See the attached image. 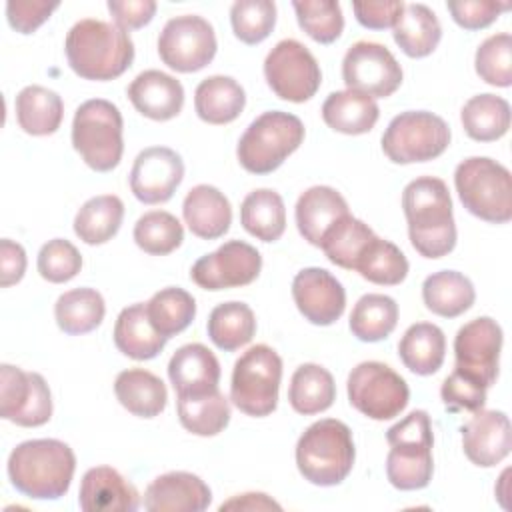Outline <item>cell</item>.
<instances>
[{
    "label": "cell",
    "instance_id": "cell-1",
    "mask_svg": "<svg viewBox=\"0 0 512 512\" xmlns=\"http://www.w3.org/2000/svg\"><path fill=\"white\" fill-rule=\"evenodd\" d=\"M402 208L414 250L424 258H442L456 246L452 198L442 178L420 176L406 184Z\"/></svg>",
    "mask_w": 512,
    "mask_h": 512
},
{
    "label": "cell",
    "instance_id": "cell-2",
    "mask_svg": "<svg viewBox=\"0 0 512 512\" xmlns=\"http://www.w3.org/2000/svg\"><path fill=\"white\" fill-rule=\"evenodd\" d=\"M70 68L84 80H114L134 60V42L118 24L84 18L76 22L64 40Z\"/></svg>",
    "mask_w": 512,
    "mask_h": 512
},
{
    "label": "cell",
    "instance_id": "cell-3",
    "mask_svg": "<svg viewBox=\"0 0 512 512\" xmlns=\"http://www.w3.org/2000/svg\"><path fill=\"white\" fill-rule=\"evenodd\" d=\"M76 456L72 448L56 438L20 442L8 456V478L12 486L34 500L62 498L74 478Z\"/></svg>",
    "mask_w": 512,
    "mask_h": 512
},
{
    "label": "cell",
    "instance_id": "cell-4",
    "mask_svg": "<svg viewBox=\"0 0 512 512\" xmlns=\"http://www.w3.org/2000/svg\"><path fill=\"white\" fill-rule=\"evenodd\" d=\"M356 458L352 430L336 418L310 424L296 444V466L316 486H336L350 474Z\"/></svg>",
    "mask_w": 512,
    "mask_h": 512
},
{
    "label": "cell",
    "instance_id": "cell-5",
    "mask_svg": "<svg viewBox=\"0 0 512 512\" xmlns=\"http://www.w3.org/2000/svg\"><path fill=\"white\" fill-rule=\"evenodd\" d=\"M390 452L386 476L398 490H420L432 480V422L426 410H412L386 432Z\"/></svg>",
    "mask_w": 512,
    "mask_h": 512
},
{
    "label": "cell",
    "instance_id": "cell-6",
    "mask_svg": "<svg viewBox=\"0 0 512 512\" xmlns=\"http://www.w3.org/2000/svg\"><path fill=\"white\" fill-rule=\"evenodd\" d=\"M454 186L464 208L490 224H506L512 218V176L506 166L472 156L454 170Z\"/></svg>",
    "mask_w": 512,
    "mask_h": 512
},
{
    "label": "cell",
    "instance_id": "cell-7",
    "mask_svg": "<svg viewBox=\"0 0 512 512\" xmlns=\"http://www.w3.org/2000/svg\"><path fill=\"white\" fill-rule=\"evenodd\" d=\"M122 114L116 104L104 98L82 102L72 120V146L86 166L96 172H110L122 160Z\"/></svg>",
    "mask_w": 512,
    "mask_h": 512
},
{
    "label": "cell",
    "instance_id": "cell-8",
    "mask_svg": "<svg viewBox=\"0 0 512 512\" xmlns=\"http://www.w3.org/2000/svg\"><path fill=\"white\" fill-rule=\"evenodd\" d=\"M304 140V124L298 116L282 110H270L250 122L238 140L236 156L244 170L252 174H270L298 150Z\"/></svg>",
    "mask_w": 512,
    "mask_h": 512
},
{
    "label": "cell",
    "instance_id": "cell-9",
    "mask_svg": "<svg viewBox=\"0 0 512 512\" xmlns=\"http://www.w3.org/2000/svg\"><path fill=\"white\" fill-rule=\"evenodd\" d=\"M280 380L282 358L268 344H256L248 348L234 364L230 400L248 416H268L278 406Z\"/></svg>",
    "mask_w": 512,
    "mask_h": 512
},
{
    "label": "cell",
    "instance_id": "cell-10",
    "mask_svg": "<svg viewBox=\"0 0 512 512\" xmlns=\"http://www.w3.org/2000/svg\"><path fill=\"white\" fill-rule=\"evenodd\" d=\"M444 118L426 110H406L390 120L382 134V150L394 164L428 162L444 154L450 144Z\"/></svg>",
    "mask_w": 512,
    "mask_h": 512
},
{
    "label": "cell",
    "instance_id": "cell-11",
    "mask_svg": "<svg viewBox=\"0 0 512 512\" xmlns=\"http://www.w3.org/2000/svg\"><path fill=\"white\" fill-rule=\"evenodd\" d=\"M348 400L364 416L372 420L396 418L410 398L406 380L388 364L366 360L348 374Z\"/></svg>",
    "mask_w": 512,
    "mask_h": 512
},
{
    "label": "cell",
    "instance_id": "cell-12",
    "mask_svg": "<svg viewBox=\"0 0 512 512\" xmlns=\"http://www.w3.org/2000/svg\"><path fill=\"white\" fill-rule=\"evenodd\" d=\"M264 76L272 92L288 102L310 100L322 82L314 54L298 40H280L264 60Z\"/></svg>",
    "mask_w": 512,
    "mask_h": 512
},
{
    "label": "cell",
    "instance_id": "cell-13",
    "mask_svg": "<svg viewBox=\"0 0 512 512\" xmlns=\"http://www.w3.org/2000/svg\"><path fill=\"white\" fill-rule=\"evenodd\" d=\"M212 24L198 14L170 18L158 36L160 60L176 72H198L216 56Z\"/></svg>",
    "mask_w": 512,
    "mask_h": 512
},
{
    "label": "cell",
    "instance_id": "cell-14",
    "mask_svg": "<svg viewBox=\"0 0 512 512\" xmlns=\"http://www.w3.org/2000/svg\"><path fill=\"white\" fill-rule=\"evenodd\" d=\"M402 66L394 54L378 42H354L342 60V80L348 90L370 98H388L402 84Z\"/></svg>",
    "mask_w": 512,
    "mask_h": 512
},
{
    "label": "cell",
    "instance_id": "cell-15",
    "mask_svg": "<svg viewBox=\"0 0 512 512\" xmlns=\"http://www.w3.org/2000/svg\"><path fill=\"white\" fill-rule=\"evenodd\" d=\"M0 416L24 428H36L52 418V394L38 372L0 366Z\"/></svg>",
    "mask_w": 512,
    "mask_h": 512
},
{
    "label": "cell",
    "instance_id": "cell-16",
    "mask_svg": "<svg viewBox=\"0 0 512 512\" xmlns=\"http://www.w3.org/2000/svg\"><path fill=\"white\" fill-rule=\"evenodd\" d=\"M262 270L260 252L244 240H228L218 250L198 258L190 278L204 290H226L254 282Z\"/></svg>",
    "mask_w": 512,
    "mask_h": 512
},
{
    "label": "cell",
    "instance_id": "cell-17",
    "mask_svg": "<svg viewBox=\"0 0 512 512\" xmlns=\"http://www.w3.org/2000/svg\"><path fill=\"white\" fill-rule=\"evenodd\" d=\"M502 350V328L490 316H480L466 322L454 338L456 366L478 378L488 388L498 378Z\"/></svg>",
    "mask_w": 512,
    "mask_h": 512
},
{
    "label": "cell",
    "instance_id": "cell-18",
    "mask_svg": "<svg viewBox=\"0 0 512 512\" xmlns=\"http://www.w3.org/2000/svg\"><path fill=\"white\" fill-rule=\"evenodd\" d=\"M184 178L180 154L166 146L144 148L130 170V190L144 204L168 202Z\"/></svg>",
    "mask_w": 512,
    "mask_h": 512
},
{
    "label": "cell",
    "instance_id": "cell-19",
    "mask_svg": "<svg viewBox=\"0 0 512 512\" xmlns=\"http://www.w3.org/2000/svg\"><path fill=\"white\" fill-rule=\"evenodd\" d=\"M292 298L298 312L316 326L334 324L346 308V292L328 270L310 266L292 280Z\"/></svg>",
    "mask_w": 512,
    "mask_h": 512
},
{
    "label": "cell",
    "instance_id": "cell-20",
    "mask_svg": "<svg viewBox=\"0 0 512 512\" xmlns=\"http://www.w3.org/2000/svg\"><path fill=\"white\" fill-rule=\"evenodd\" d=\"M462 448L466 458L482 468L502 462L512 448L510 420L500 410H476L462 426Z\"/></svg>",
    "mask_w": 512,
    "mask_h": 512
},
{
    "label": "cell",
    "instance_id": "cell-21",
    "mask_svg": "<svg viewBox=\"0 0 512 512\" xmlns=\"http://www.w3.org/2000/svg\"><path fill=\"white\" fill-rule=\"evenodd\" d=\"M208 484L192 472H166L156 476L144 492V508L150 512H202L210 506Z\"/></svg>",
    "mask_w": 512,
    "mask_h": 512
},
{
    "label": "cell",
    "instance_id": "cell-22",
    "mask_svg": "<svg viewBox=\"0 0 512 512\" xmlns=\"http://www.w3.org/2000/svg\"><path fill=\"white\" fill-rule=\"evenodd\" d=\"M78 504L84 512H134L140 494L116 468L94 466L82 476Z\"/></svg>",
    "mask_w": 512,
    "mask_h": 512
},
{
    "label": "cell",
    "instance_id": "cell-23",
    "mask_svg": "<svg viewBox=\"0 0 512 512\" xmlns=\"http://www.w3.org/2000/svg\"><path fill=\"white\" fill-rule=\"evenodd\" d=\"M168 378L176 396H200L218 390L220 362L214 352L198 342L180 346L168 362Z\"/></svg>",
    "mask_w": 512,
    "mask_h": 512
},
{
    "label": "cell",
    "instance_id": "cell-24",
    "mask_svg": "<svg viewBox=\"0 0 512 512\" xmlns=\"http://www.w3.org/2000/svg\"><path fill=\"white\" fill-rule=\"evenodd\" d=\"M132 106L150 120H170L184 106V88L180 80L162 70L140 72L126 90Z\"/></svg>",
    "mask_w": 512,
    "mask_h": 512
},
{
    "label": "cell",
    "instance_id": "cell-25",
    "mask_svg": "<svg viewBox=\"0 0 512 512\" xmlns=\"http://www.w3.org/2000/svg\"><path fill=\"white\" fill-rule=\"evenodd\" d=\"M346 214H350L348 202L332 186H312L304 190L294 208L300 236L318 248L326 232Z\"/></svg>",
    "mask_w": 512,
    "mask_h": 512
},
{
    "label": "cell",
    "instance_id": "cell-26",
    "mask_svg": "<svg viewBox=\"0 0 512 512\" xmlns=\"http://www.w3.org/2000/svg\"><path fill=\"white\" fill-rule=\"evenodd\" d=\"M182 216L194 236L216 240L232 224V206L216 186L198 184L188 190L182 202Z\"/></svg>",
    "mask_w": 512,
    "mask_h": 512
},
{
    "label": "cell",
    "instance_id": "cell-27",
    "mask_svg": "<svg viewBox=\"0 0 512 512\" xmlns=\"http://www.w3.org/2000/svg\"><path fill=\"white\" fill-rule=\"evenodd\" d=\"M112 336L116 348L132 360L156 358L164 350L168 340L160 336L150 324L144 302H136L122 308V312L116 318Z\"/></svg>",
    "mask_w": 512,
    "mask_h": 512
},
{
    "label": "cell",
    "instance_id": "cell-28",
    "mask_svg": "<svg viewBox=\"0 0 512 512\" xmlns=\"http://www.w3.org/2000/svg\"><path fill=\"white\" fill-rule=\"evenodd\" d=\"M378 116L380 108L374 98L348 88L332 92L322 104V120L326 126L348 136L370 132Z\"/></svg>",
    "mask_w": 512,
    "mask_h": 512
},
{
    "label": "cell",
    "instance_id": "cell-29",
    "mask_svg": "<svg viewBox=\"0 0 512 512\" xmlns=\"http://www.w3.org/2000/svg\"><path fill=\"white\" fill-rule=\"evenodd\" d=\"M246 106L244 88L232 78L214 74L204 78L194 92V110L208 124L234 122Z\"/></svg>",
    "mask_w": 512,
    "mask_h": 512
},
{
    "label": "cell",
    "instance_id": "cell-30",
    "mask_svg": "<svg viewBox=\"0 0 512 512\" xmlns=\"http://www.w3.org/2000/svg\"><path fill=\"white\" fill-rule=\"evenodd\" d=\"M118 402L138 418H154L166 408V384L144 368L122 370L114 380Z\"/></svg>",
    "mask_w": 512,
    "mask_h": 512
},
{
    "label": "cell",
    "instance_id": "cell-31",
    "mask_svg": "<svg viewBox=\"0 0 512 512\" xmlns=\"http://www.w3.org/2000/svg\"><path fill=\"white\" fill-rule=\"evenodd\" d=\"M398 356L402 364L418 376L438 372L446 356V336L442 328L430 322L412 324L398 342Z\"/></svg>",
    "mask_w": 512,
    "mask_h": 512
},
{
    "label": "cell",
    "instance_id": "cell-32",
    "mask_svg": "<svg viewBox=\"0 0 512 512\" xmlns=\"http://www.w3.org/2000/svg\"><path fill=\"white\" fill-rule=\"evenodd\" d=\"M14 106L18 126L32 136L54 134L64 118V102L60 94L38 84L22 88Z\"/></svg>",
    "mask_w": 512,
    "mask_h": 512
},
{
    "label": "cell",
    "instance_id": "cell-33",
    "mask_svg": "<svg viewBox=\"0 0 512 512\" xmlns=\"http://www.w3.org/2000/svg\"><path fill=\"white\" fill-rule=\"evenodd\" d=\"M394 42L410 58L432 54L442 38V26L426 4H404L400 18L392 28Z\"/></svg>",
    "mask_w": 512,
    "mask_h": 512
},
{
    "label": "cell",
    "instance_id": "cell-34",
    "mask_svg": "<svg viewBox=\"0 0 512 512\" xmlns=\"http://www.w3.org/2000/svg\"><path fill=\"white\" fill-rule=\"evenodd\" d=\"M422 300L430 312L442 318H456L472 308L476 290L462 272L440 270L424 280Z\"/></svg>",
    "mask_w": 512,
    "mask_h": 512
},
{
    "label": "cell",
    "instance_id": "cell-35",
    "mask_svg": "<svg viewBox=\"0 0 512 512\" xmlns=\"http://www.w3.org/2000/svg\"><path fill=\"white\" fill-rule=\"evenodd\" d=\"M334 400L336 384L332 374L324 366L306 362L294 370L288 388V402L298 414H320L328 410Z\"/></svg>",
    "mask_w": 512,
    "mask_h": 512
},
{
    "label": "cell",
    "instance_id": "cell-36",
    "mask_svg": "<svg viewBox=\"0 0 512 512\" xmlns=\"http://www.w3.org/2000/svg\"><path fill=\"white\" fill-rule=\"evenodd\" d=\"M240 222L250 236L262 242H276L286 230V208L282 196L272 188L252 190L242 200Z\"/></svg>",
    "mask_w": 512,
    "mask_h": 512
},
{
    "label": "cell",
    "instance_id": "cell-37",
    "mask_svg": "<svg viewBox=\"0 0 512 512\" xmlns=\"http://www.w3.org/2000/svg\"><path fill=\"white\" fill-rule=\"evenodd\" d=\"M124 218V204L114 194L86 200L74 216V234L90 246L104 244L116 236Z\"/></svg>",
    "mask_w": 512,
    "mask_h": 512
},
{
    "label": "cell",
    "instance_id": "cell-38",
    "mask_svg": "<svg viewBox=\"0 0 512 512\" xmlns=\"http://www.w3.org/2000/svg\"><path fill=\"white\" fill-rule=\"evenodd\" d=\"M106 314L104 298L94 288H74L58 296L54 318L64 334L80 336L100 326Z\"/></svg>",
    "mask_w": 512,
    "mask_h": 512
},
{
    "label": "cell",
    "instance_id": "cell-39",
    "mask_svg": "<svg viewBox=\"0 0 512 512\" xmlns=\"http://www.w3.org/2000/svg\"><path fill=\"white\" fill-rule=\"evenodd\" d=\"M460 122L472 140L494 142L510 128V104L496 94H476L462 106Z\"/></svg>",
    "mask_w": 512,
    "mask_h": 512
},
{
    "label": "cell",
    "instance_id": "cell-40",
    "mask_svg": "<svg viewBox=\"0 0 512 512\" xmlns=\"http://www.w3.org/2000/svg\"><path fill=\"white\" fill-rule=\"evenodd\" d=\"M208 336L216 348L234 352L246 346L256 334V316L244 302H222L208 316Z\"/></svg>",
    "mask_w": 512,
    "mask_h": 512
},
{
    "label": "cell",
    "instance_id": "cell-41",
    "mask_svg": "<svg viewBox=\"0 0 512 512\" xmlns=\"http://www.w3.org/2000/svg\"><path fill=\"white\" fill-rule=\"evenodd\" d=\"M176 410L180 424L196 436H216L230 422V402L220 390L200 396H178Z\"/></svg>",
    "mask_w": 512,
    "mask_h": 512
},
{
    "label": "cell",
    "instance_id": "cell-42",
    "mask_svg": "<svg viewBox=\"0 0 512 512\" xmlns=\"http://www.w3.org/2000/svg\"><path fill=\"white\" fill-rule=\"evenodd\" d=\"M398 324V304L386 294H364L350 312V332L362 342L388 338Z\"/></svg>",
    "mask_w": 512,
    "mask_h": 512
},
{
    "label": "cell",
    "instance_id": "cell-43",
    "mask_svg": "<svg viewBox=\"0 0 512 512\" xmlns=\"http://www.w3.org/2000/svg\"><path fill=\"white\" fill-rule=\"evenodd\" d=\"M146 312L154 330L164 338H172L192 324L196 316V300L184 288L168 286L158 290L146 302Z\"/></svg>",
    "mask_w": 512,
    "mask_h": 512
},
{
    "label": "cell",
    "instance_id": "cell-44",
    "mask_svg": "<svg viewBox=\"0 0 512 512\" xmlns=\"http://www.w3.org/2000/svg\"><path fill=\"white\" fill-rule=\"evenodd\" d=\"M374 236V230L366 222L354 218L352 214H346L326 232L320 248L332 264L354 270L358 258Z\"/></svg>",
    "mask_w": 512,
    "mask_h": 512
},
{
    "label": "cell",
    "instance_id": "cell-45",
    "mask_svg": "<svg viewBox=\"0 0 512 512\" xmlns=\"http://www.w3.org/2000/svg\"><path fill=\"white\" fill-rule=\"evenodd\" d=\"M354 270L372 284L396 286L408 274V260L394 242L374 236L358 258Z\"/></svg>",
    "mask_w": 512,
    "mask_h": 512
},
{
    "label": "cell",
    "instance_id": "cell-46",
    "mask_svg": "<svg viewBox=\"0 0 512 512\" xmlns=\"http://www.w3.org/2000/svg\"><path fill=\"white\" fill-rule=\"evenodd\" d=\"M182 240L184 228L180 220L166 210L146 212L134 224V242L146 254L166 256L174 252Z\"/></svg>",
    "mask_w": 512,
    "mask_h": 512
},
{
    "label": "cell",
    "instance_id": "cell-47",
    "mask_svg": "<svg viewBox=\"0 0 512 512\" xmlns=\"http://www.w3.org/2000/svg\"><path fill=\"white\" fill-rule=\"evenodd\" d=\"M300 28L318 44H332L344 30L342 8L334 0L292 2Z\"/></svg>",
    "mask_w": 512,
    "mask_h": 512
},
{
    "label": "cell",
    "instance_id": "cell-48",
    "mask_svg": "<svg viewBox=\"0 0 512 512\" xmlns=\"http://www.w3.org/2000/svg\"><path fill=\"white\" fill-rule=\"evenodd\" d=\"M234 36L244 44H260L276 24V4L272 0H236L230 8Z\"/></svg>",
    "mask_w": 512,
    "mask_h": 512
},
{
    "label": "cell",
    "instance_id": "cell-49",
    "mask_svg": "<svg viewBox=\"0 0 512 512\" xmlns=\"http://www.w3.org/2000/svg\"><path fill=\"white\" fill-rule=\"evenodd\" d=\"M474 68L486 84L508 88L512 84V36L508 32L488 36L476 50Z\"/></svg>",
    "mask_w": 512,
    "mask_h": 512
},
{
    "label": "cell",
    "instance_id": "cell-50",
    "mask_svg": "<svg viewBox=\"0 0 512 512\" xmlns=\"http://www.w3.org/2000/svg\"><path fill=\"white\" fill-rule=\"evenodd\" d=\"M38 272L52 284L72 280L82 268V256L78 248L66 238L48 240L38 252Z\"/></svg>",
    "mask_w": 512,
    "mask_h": 512
},
{
    "label": "cell",
    "instance_id": "cell-51",
    "mask_svg": "<svg viewBox=\"0 0 512 512\" xmlns=\"http://www.w3.org/2000/svg\"><path fill=\"white\" fill-rule=\"evenodd\" d=\"M486 390L488 386L482 384L478 378L470 376L460 368H454L450 376H446V380L442 382L440 396L444 406L452 412H476L486 404Z\"/></svg>",
    "mask_w": 512,
    "mask_h": 512
},
{
    "label": "cell",
    "instance_id": "cell-52",
    "mask_svg": "<svg viewBox=\"0 0 512 512\" xmlns=\"http://www.w3.org/2000/svg\"><path fill=\"white\" fill-rule=\"evenodd\" d=\"M452 20L464 30H480L490 26L510 4L494 0H450L446 2Z\"/></svg>",
    "mask_w": 512,
    "mask_h": 512
},
{
    "label": "cell",
    "instance_id": "cell-53",
    "mask_svg": "<svg viewBox=\"0 0 512 512\" xmlns=\"http://www.w3.org/2000/svg\"><path fill=\"white\" fill-rule=\"evenodd\" d=\"M58 6L60 2H46V0H8L6 18L16 32L32 34L50 18V14Z\"/></svg>",
    "mask_w": 512,
    "mask_h": 512
},
{
    "label": "cell",
    "instance_id": "cell-54",
    "mask_svg": "<svg viewBox=\"0 0 512 512\" xmlns=\"http://www.w3.org/2000/svg\"><path fill=\"white\" fill-rule=\"evenodd\" d=\"M356 20L370 30H384L394 28L396 20L404 10V2H354L352 4Z\"/></svg>",
    "mask_w": 512,
    "mask_h": 512
},
{
    "label": "cell",
    "instance_id": "cell-55",
    "mask_svg": "<svg viewBox=\"0 0 512 512\" xmlns=\"http://www.w3.org/2000/svg\"><path fill=\"white\" fill-rule=\"evenodd\" d=\"M108 10L114 24L128 30H138L146 26L156 14L154 0H108Z\"/></svg>",
    "mask_w": 512,
    "mask_h": 512
},
{
    "label": "cell",
    "instance_id": "cell-56",
    "mask_svg": "<svg viewBox=\"0 0 512 512\" xmlns=\"http://www.w3.org/2000/svg\"><path fill=\"white\" fill-rule=\"evenodd\" d=\"M24 272H26L24 248L10 238H2L0 240V286L8 288L20 282Z\"/></svg>",
    "mask_w": 512,
    "mask_h": 512
},
{
    "label": "cell",
    "instance_id": "cell-57",
    "mask_svg": "<svg viewBox=\"0 0 512 512\" xmlns=\"http://www.w3.org/2000/svg\"><path fill=\"white\" fill-rule=\"evenodd\" d=\"M220 510H280V504L264 492H246L224 502Z\"/></svg>",
    "mask_w": 512,
    "mask_h": 512
}]
</instances>
